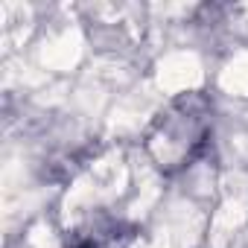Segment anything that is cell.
<instances>
[{"instance_id": "obj_1", "label": "cell", "mask_w": 248, "mask_h": 248, "mask_svg": "<svg viewBox=\"0 0 248 248\" xmlns=\"http://www.w3.org/2000/svg\"><path fill=\"white\" fill-rule=\"evenodd\" d=\"M207 132H210V108H207V102L202 96H184V99L172 102L158 117L155 129L149 135L152 158L167 172L178 170L199 152Z\"/></svg>"}]
</instances>
